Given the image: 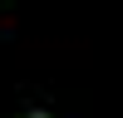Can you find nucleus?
Listing matches in <instances>:
<instances>
[{"instance_id": "obj_1", "label": "nucleus", "mask_w": 123, "mask_h": 118, "mask_svg": "<svg viewBox=\"0 0 123 118\" xmlns=\"http://www.w3.org/2000/svg\"><path fill=\"white\" fill-rule=\"evenodd\" d=\"M25 118H49V113H25Z\"/></svg>"}]
</instances>
